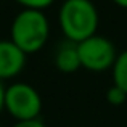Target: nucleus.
<instances>
[{
    "label": "nucleus",
    "instance_id": "nucleus-8",
    "mask_svg": "<svg viewBox=\"0 0 127 127\" xmlns=\"http://www.w3.org/2000/svg\"><path fill=\"white\" fill-rule=\"evenodd\" d=\"M106 100H108L109 105L119 106V105H122V103L127 100V93L122 89H119V87H116L114 84H113L108 89V92H106Z\"/></svg>",
    "mask_w": 127,
    "mask_h": 127
},
{
    "label": "nucleus",
    "instance_id": "nucleus-7",
    "mask_svg": "<svg viewBox=\"0 0 127 127\" xmlns=\"http://www.w3.org/2000/svg\"><path fill=\"white\" fill-rule=\"evenodd\" d=\"M111 72H113V84L127 93V50L118 53L116 61L111 68Z\"/></svg>",
    "mask_w": 127,
    "mask_h": 127
},
{
    "label": "nucleus",
    "instance_id": "nucleus-10",
    "mask_svg": "<svg viewBox=\"0 0 127 127\" xmlns=\"http://www.w3.org/2000/svg\"><path fill=\"white\" fill-rule=\"evenodd\" d=\"M13 127H47L40 119H31V121H19Z\"/></svg>",
    "mask_w": 127,
    "mask_h": 127
},
{
    "label": "nucleus",
    "instance_id": "nucleus-3",
    "mask_svg": "<svg viewBox=\"0 0 127 127\" xmlns=\"http://www.w3.org/2000/svg\"><path fill=\"white\" fill-rule=\"evenodd\" d=\"M5 111L16 122L39 119L42 96L28 82H13L5 89Z\"/></svg>",
    "mask_w": 127,
    "mask_h": 127
},
{
    "label": "nucleus",
    "instance_id": "nucleus-12",
    "mask_svg": "<svg viewBox=\"0 0 127 127\" xmlns=\"http://www.w3.org/2000/svg\"><path fill=\"white\" fill-rule=\"evenodd\" d=\"M114 5H118L119 8H124V10H127V0H111Z\"/></svg>",
    "mask_w": 127,
    "mask_h": 127
},
{
    "label": "nucleus",
    "instance_id": "nucleus-11",
    "mask_svg": "<svg viewBox=\"0 0 127 127\" xmlns=\"http://www.w3.org/2000/svg\"><path fill=\"white\" fill-rule=\"evenodd\" d=\"M5 89L6 87L3 85L2 81H0V113L5 109Z\"/></svg>",
    "mask_w": 127,
    "mask_h": 127
},
{
    "label": "nucleus",
    "instance_id": "nucleus-5",
    "mask_svg": "<svg viewBox=\"0 0 127 127\" xmlns=\"http://www.w3.org/2000/svg\"><path fill=\"white\" fill-rule=\"evenodd\" d=\"M26 55L10 39L0 40V81L15 79L23 72L26 66Z\"/></svg>",
    "mask_w": 127,
    "mask_h": 127
},
{
    "label": "nucleus",
    "instance_id": "nucleus-2",
    "mask_svg": "<svg viewBox=\"0 0 127 127\" xmlns=\"http://www.w3.org/2000/svg\"><path fill=\"white\" fill-rule=\"evenodd\" d=\"M50 37V21L42 10L23 8L10 26V40L26 55L37 53Z\"/></svg>",
    "mask_w": 127,
    "mask_h": 127
},
{
    "label": "nucleus",
    "instance_id": "nucleus-6",
    "mask_svg": "<svg viewBox=\"0 0 127 127\" xmlns=\"http://www.w3.org/2000/svg\"><path fill=\"white\" fill-rule=\"evenodd\" d=\"M55 66L60 72L72 74L81 69V60H79L77 43L74 42H63L55 52Z\"/></svg>",
    "mask_w": 127,
    "mask_h": 127
},
{
    "label": "nucleus",
    "instance_id": "nucleus-9",
    "mask_svg": "<svg viewBox=\"0 0 127 127\" xmlns=\"http://www.w3.org/2000/svg\"><path fill=\"white\" fill-rule=\"evenodd\" d=\"M18 5H21L23 8H29V10H45L48 6H52L55 3V0H15Z\"/></svg>",
    "mask_w": 127,
    "mask_h": 127
},
{
    "label": "nucleus",
    "instance_id": "nucleus-4",
    "mask_svg": "<svg viewBox=\"0 0 127 127\" xmlns=\"http://www.w3.org/2000/svg\"><path fill=\"white\" fill-rule=\"evenodd\" d=\"M77 52L79 60H81V68L90 72H103L111 69L118 56L114 43L108 37L98 34H93L92 37L79 42Z\"/></svg>",
    "mask_w": 127,
    "mask_h": 127
},
{
    "label": "nucleus",
    "instance_id": "nucleus-1",
    "mask_svg": "<svg viewBox=\"0 0 127 127\" xmlns=\"http://www.w3.org/2000/svg\"><path fill=\"white\" fill-rule=\"evenodd\" d=\"M100 15L92 0H64L58 11V24L66 40L79 43L96 34Z\"/></svg>",
    "mask_w": 127,
    "mask_h": 127
}]
</instances>
